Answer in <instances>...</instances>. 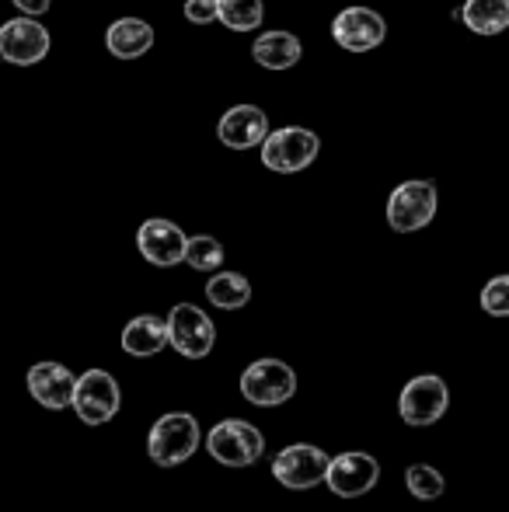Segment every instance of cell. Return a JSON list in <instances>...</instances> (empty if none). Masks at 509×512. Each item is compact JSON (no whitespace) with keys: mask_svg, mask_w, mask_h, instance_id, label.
Segmentation results:
<instances>
[{"mask_svg":"<svg viewBox=\"0 0 509 512\" xmlns=\"http://www.w3.org/2000/svg\"><path fill=\"white\" fill-rule=\"evenodd\" d=\"M206 297L220 310H238L252 300V283L241 272H220L206 283Z\"/></svg>","mask_w":509,"mask_h":512,"instance_id":"obj_20","label":"cell"},{"mask_svg":"<svg viewBox=\"0 0 509 512\" xmlns=\"http://www.w3.org/2000/svg\"><path fill=\"white\" fill-rule=\"evenodd\" d=\"M49 53V32L35 18L21 14L0 25V60L14 67H35Z\"/></svg>","mask_w":509,"mask_h":512,"instance_id":"obj_9","label":"cell"},{"mask_svg":"<svg viewBox=\"0 0 509 512\" xmlns=\"http://www.w3.org/2000/svg\"><path fill=\"white\" fill-rule=\"evenodd\" d=\"M450 405V391L447 384H443L440 377H433V373H426V377H415L405 384V391H401V418H405L408 425H433L443 418V411Z\"/></svg>","mask_w":509,"mask_h":512,"instance_id":"obj_11","label":"cell"},{"mask_svg":"<svg viewBox=\"0 0 509 512\" xmlns=\"http://www.w3.org/2000/svg\"><path fill=\"white\" fill-rule=\"evenodd\" d=\"M105 46L116 60H140L154 46V28L140 18H119L105 32Z\"/></svg>","mask_w":509,"mask_h":512,"instance_id":"obj_16","label":"cell"},{"mask_svg":"<svg viewBox=\"0 0 509 512\" xmlns=\"http://www.w3.org/2000/svg\"><path fill=\"white\" fill-rule=\"evenodd\" d=\"M405 485H408V492H412L415 499L433 502V499H440V495H443V474L436 471V467H429V464H412L405 471Z\"/></svg>","mask_w":509,"mask_h":512,"instance_id":"obj_23","label":"cell"},{"mask_svg":"<svg viewBox=\"0 0 509 512\" xmlns=\"http://www.w3.org/2000/svg\"><path fill=\"white\" fill-rule=\"evenodd\" d=\"M119 405H123V391H119V384H116V377H112V373L88 370L84 377H77L70 408L81 415V422H88V425L112 422Z\"/></svg>","mask_w":509,"mask_h":512,"instance_id":"obj_6","label":"cell"},{"mask_svg":"<svg viewBox=\"0 0 509 512\" xmlns=\"http://www.w3.org/2000/svg\"><path fill=\"white\" fill-rule=\"evenodd\" d=\"M262 14V0H217V21H224L231 32H255Z\"/></svg>","mask_w":509,"mask_h":512,"instance_id":"obj_21","label":"cell"},{"mask_svg":"<svg viewBox=\"0 0 509 512\" xmlns=\"http://www.w3.org/2000/svg\"><path fill=\"white\" fill-rule=\"evenodd\" d=\"M265 133H269V115H265L258 105L227 108L224 119H220V126H217L220 143L231 150H252L265 140Z\"/></svg>","mask_w":509,"mask_h":512,"instance_id":"obj_14","label":"cell"},{"mask_svg":"<svg viewBox=\"0 0 509 512\" xmlns=\"http://www.w3.org/2000/svg\"><path fill=\"white\" fill-rule=\"evenodd\" d=\"M436 216V185L433 182H401L387 199V223L398 234H415Z\"/></svg>","mask_w":509,"mask_h":512,"instance_id":"obj_7","label":"cell"},{"mask_svg":"<svg viewBox=\"0 0 509 512\" xmlns=\"http://www.w3.org/2000/svg\"><path fill=\"white\" fill-rule=\"evenodd\" d=\"M262 147V164L269 171H279V175H297V171L311 168L314 157L321 150V140L304 126H283L276 133H265V140L258 143Z\"/></svg>","mask_w":509,"mask_h":512,"instance_id":"obj_1","label":"cell"},{"mask_svg":"<svg viewBox=\"0 0 509 512\" xmlns=\"http://www.w3.org/2000/svg\"><path fill=\"white\" fill-rule=\"evenodd\" d=\"M328 460L332 457H328L325 450H318V446L297 443V446H286L283 453H276L272 474H276L279 485H286L290 492H307V488L325 481Z\"/></svg>","mask_w":509,"mask_h":512,"instance_id":"obj_8","label":"cell"},{"mask_svg":"<svg viewBox=\"0 0 509 512\" xmlns=\"http://www.w3.org/2000/svg\"><path fill=\"white\" fill-rule=\"evenodd\" d=\"M77 377L60 363H39L28 370V394L49 411H63L74 401Z\"/></svg>","mask_w":509,"mask_h":512,"instance_id":"obj_15","label":"cell"},{"mask_svg":"<svg viewBox=\"0 0 509 512\" xmlns=\"http://www.w3.org/2000/svg\"><path fill=\"white\" fill-rule=\"evenodd\" d=\"M168 345V331H164V321L154 314H140L126 324L123 331V349L129 356L136 359H147V356H157V352Z\"/></svg>","mask_w":509,"mask_h":512,"instance_id":"obj_18","label":"cell"},{"mask_svg":"<svg viewBox=\"0 0 509 512\" xmlns=\"http://www.w3.org/2000/svg\"><path fill=\"white\" fill-rule=\"evenodd\" d=\"M185 18L192 25H210L217 21V0H185Z\"/></svg>","mask_w":509,"mask_h":512,"instance_id":"obj_25","label":"cell"},{"mask_svg":"<svg viewBox=\"0 0 509 512\" xmlns=\"http://www.w3.org/2000/svg\"><path fill=\"white\" fill-rule=\"evenodd\" d=\"M387 35V25L377 11L370 7H346L342 14H335L332 21V39L339 42L349 53H367V49H377Z\"/></svg>","mask_w":509,"mask_h":512,"instance_id":"obj_12","label":"cell"},{"mask_svg":"<svg viewBox=\"0 0 509 512\" xmlns=\"http://www.w3.org/2000/svg\"><path fill=\"white\" fill-rule=\"evenodd\" d=\"M136 248H140V255L147 258L150 265L168 269V265L182 262L185 234H182V227L171 220H147L140 230H136Z\"/></svg>","mask_w":509,"mask_h":512,"instance_id":"obj_13","label":"cell"},{"mask_svg":"<svg viewBox=\"0 0 509 512\" xmlns=\"http://www.w3.org/2000/svg\"><path fill=\"white\" fill-rule=\"evenodd\" d=\"M241 394L258 408L286 405L297 394V373L279 359H258L241 373Z\"/></svg>","mask_w":509,"mask_h":512,"instance_id":"obj_4","label":"cell"},{"mask_svg":"<svg viewBox=\"0 0 509 512\" xmlns=\"http://www.w3.org/2000/svg\"><path fill=\"white\" fill-rule=\"evenodd\" d=\"M482 310L492 317H506L509 314V279L496 276L489 286L482 290Z\"/></svg>","mask_w":509,"mask_h":512,"instance_id":"obj_24","label":"cell"},{"mask_svg":"<svg viewBox=\"0 0 509 512\" xmlns=\"http://www.w3.org/2000/svg\"><path fill=\"white\" fill-rule=\"evenodd\" d=\"M182 262H189L196 272H213L224 265V244L210 234H199V237H185V255Z\"/></svg>","mask_w":509,"mask_h":512,"instance_id":"obj_22","label":"cell"},{"mask_svg":"<svg viewBox=\"0 0 509 512\" xmlns=\"http://www.w3.org/2000/svg\"><path fill=\"white\" fill-rule=\"evenodd\" d=\"M164 331H168V345H175V352H182L185 359H206L217 342V328L196 304L171 307Z\"/></svg>","mask_w":509,"mask_h":512,"instance_id":"obj_5","label":"cell"},{"mask_svg":"<svg viewBox=\"0 0 509 512\" xmlns=\"http://www.w3.org/2000/svg\"><path fill=\"white\" fill-rule=\"evenodd\" d=\"M206 450H210V457L224 467H252L265 453V439L255 425L241 422V418H227V422H220L210 429Z\"/></svg>","mask_w":509,"mask_h":512,"instance_id":"obj_3","label":"cell"},{"mask_svg":"<svg viewBox=\"0 0 509 512\" xmlns=\"http://www.w3.org/2000/svg\"><path fill=\"white\" fill-rule=\"evenodd\" d=\"M457 18L475 35H499L509 28V0H464Z\"/></svg>","mask_w":509,"mask_h":512,"instance_id":"obj_19","label":"cell"},{"mask_svg":"<svg viewBox=\"0 0 509 512\" xmlns=\"http://www.w3.org/2000/svg\"><path fill=\"white\" fill-rule=\"evenodd\" d=\"M381 481V464L370 453H342V457L328 460L325 485L332 488L339 499H360Z\"/></svg>","mask_w":509,"mask_h":512,"instance_id":"obj_10","label":"cell"},{"mask_svg":"<svg viewBox=\"0 0 509 512\" xmlns=\"http://www.w3.org/2000/svg\"><path fill=\"white\" fill-rule=\"evenodd\" d=\"M199 450V425L192 415L185 411H171V415H161L150 429L147 439V453L154 464L161 467H178Z\"/></svg>","mask_w":509,"mask_h":512,"instance_id":"obj_2","label":"cell"},{"mask_svg":"<svg viewBox=\"0 0 509 512\" xmlns=\"http://www.w3.org/2000/svg\"><path fill=\"white\" fill-rule=\"evenodd\" d=\"M300 53H304V46H300V39L293 32H286V28H276V32H265L255 39L252 46V56L258 67L265 70H290L300 63Z\"/></svg>","mask_w":509,"mask_h":512,"instance_id":"obj_17","label":"cell"},{"mask_svg":"<svg viewBox=\"0 0 509 512\" xmlns=\"http://www.w3.org/2000/svg\"><path fill=\"white\" fill-rule=\"evenodd\" d=\"M14 7H18L21 14H28V18H39V14L49 11V0H11Z\"/></svg>","mask_w":509,"mask_h":512,"instance_id":"obj_26","label":"cell"}]
</instances>
